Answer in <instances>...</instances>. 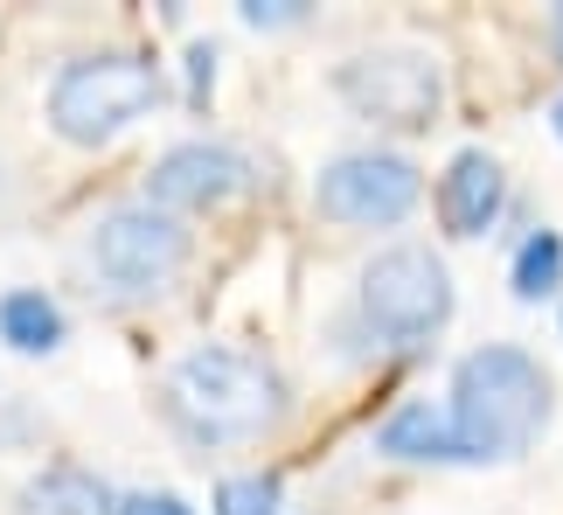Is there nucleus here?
Returning <instances> with one entry per match:
<instances>
[{
	"label": "nucleus",
	"mask_w": 563,
	"mask_h": 515,
	"mask_svg": "<svg viewBox=\"0 0 563 515\" xmlns=\"http://www.w3.org/2000/svg\"><path fill=\"white\" fill-rule=\"evenodd\" d=\"M445 412H452V446H460V460L508 467L543 439V425L556 412V391H550V370L529 349L487 341V349L460 355Z\"/></svg>",
	"instance_id": "f257e3e1"
},
{
	"label": "nucleus",
	"mask_w": 563,
	"mask_h": 515,
	"mask_svg": "<svg viewBox=\"0 0 563 515\" xmlns=\"http://www.w3.org/2000/svg\"><path fill=\"white\" fill-rule=\"evenodd\" d=\"M286 383L265 355L230 349V341H195L188 355L167 362L161 412L188 446H244L278 418Z\"/></svg>",
	"instance_id": "f03ea898"
},
{
	"label": "nucleus",
	"mask_w": 563,
	"mask_h": 515,
	"mask_svg": "<svg viewBox=\"0 0 563 515\" xmlns=\"http://www.w3.org/2000/svg\"><path fill=\"white\" fill-rule=\"evenodd\" d=\"M161 105V63L140 50H91L49 77V125L70 146H104Z\"/></svg>",
	"instance_id": "7ed1b4c3"
},
{
	"label": "nucleus",
	"mask_w": 563,
	"mask_h": 515,
	"mask_svg": "<svg viewBox=\"0 0 563 515\" xmlns=\"http://www.w3.org/2000/svg\"><path fill=\"white\" fill-rule=\"evenodd\" d=\"M188 223L175 217V209H161V202H119V209H104V217L91 223V238H84V265H91V278L112 299H154L167 293L181 278L188 265Z\"/></svg>",
	"instance_id": "20e7f679"
},
{
	"label": "nucleus",
	"mask_w": 563,
	"mask_h": 515,
	"mask_svg": "<svg viewBox=\"0 0 563 515\" xmlns=\"http://www.w3.org/2000/svg\"><path fill=\"white\" fill-rule=\"evenodd\" d=\"M355 314L389 349H424L452 320V272L424 244H389L355 278Z\"/></svg>",
	"instance_id": "39448f33"
},
{
	"label": "nucleus",
	"mask_w": 563,
	"mask_h": 515,
	"mask_svg": "<svg viewBox=\"0 0 563 515\" xmlns=\"http://www.w3.org/2000/svg\"><path fill=\"white\" fill-rule=\"evenodd\" d=\"M334 91L355 119L389 125V133H424L445 105V70L431 50L389 42V50H362L334 70Z\"/></svg>",
	"instance_id": "423d86ee"
},
{
	"label": "nucleus",
	"mask_w": 563,
	"mask_h": 515,
	"mask_svg": "<svg viewBox=\"0 0 563 515\" xmlns=\"http://www.w3.org/2000/svg\"><path fill=\"white\" fill-rule=\"evenodd\" d=\"M424 196L418 161L389 154V146H355V154H334L313 182V209L328 223L349 230H397Z\"/></svg>",
	"instance_id": "0eeeda50"
},
{
	"label": "nucleus",
	"mask_w": 563,
	"mask_h": 515,
	"mask_svg": "<svg viewBox=\"0 0 563 515\" xmlns=\"http://www.w3.org/2000/svg\"><path fill=\"white\" fill-rule=\"evenodd\" d=\"M251 188V161L223 140H181L146 167V202L161 209H223Z\"/></svg>",
	"instance_id": "6e6552de"
},
{
	"label": "nucleus",
	"mask_w": 563,
	"mask_h": 515,
	"mask_svg": "<svg viewBox=\"0 0 563 515\" xmlns=\"http://www.w3.org/2000/svg\"><path fill=\"white\" fill-rule=\"evenodd\" d=\"M501 209H508L501 161L481 154V146L452 154V167L439 175V223L452 230V238H487V230L501 223Z\"/></svg>",
	"instance_id": "1a4fd4ad"
},
{
	"label": "nucleus",
	"mask_w": 563,
	"mask_h": 515,
	"mask_svg": "<svg viewBox=\"0 0 563 515\" xmlns=\"http://www.w3.org/2000/svg\"><path fill=\"white\" fill-rule=\"evenodd\" d=\"M376 446L389 460H460V446H452V412L431 404V397L397 404V412L376 425Z\"/></svg>",
	"instance_id": "9d476101"
},
{
	"label": "nucleus",
	"mask_w": 563,
	"mask_h": 515,
	"mask_svg": "<svg viewBox=\"0 0 563 515\" xmlns=\"http://www.w3.org/2000/svg\"><path fill=\"white\" fill-rule=\"evenodd\" d=\"M21 508L29 515H119V495L91 474V467L56 460V467H42V474L21 487Z\"/></svg>",
	"instance_id": "9b49d317"
},
{
	"label": "nucleus",
	"mask_w": 563,
	"mask_h": 515,
	"mask_svg": "<svg viewBox=\"0 0 563 515\" xmlns=\"http://www.w3.org/2000/svg\"><path fill=\"white\" fill-rule=\"evenodd\" d=\"M0 341L14 355H56L70 341V320L42 286H14V293H0Z\"/></svg>",
	"instance_id": "f8f14e48"
},
{
	"label": "nucleus",
	"mask_w": 563,
	"mask_h": 515,
	"mask_svg": "<svg viewBox=\"0 0 563 515\" xmlns=\"http://www.w3.org/2000/svg\"><path fill=\"white\" fill-rule=\"evenodd\" d=\"M508 286H515V299H550L563 286V238L556 230H529L515 265H508Z\"/></svg>",
	"instance_id": "ddd939ff"
},
{
	"label": "nucleus",
	"mask_w": 563,
	"mask_h": 515,
	"mask_svg": "<svg viewBox=\"0 0 563 515\" xmlns=\"http://www.w3.org/2000/svg\"><path fill=\"white\" fill-rule=\"evenodd\" d=\"M209 508L216 515H278V474H223Z\"/></svg>",
	"instance_id": "4468645a"
},
{
	"label": "nucleus",
	"mask_w": 563,
	"mask_h": 515,
	"mask_svg": "<svg viewBox=\"0 0 563 515\" xmlns=\"http://www.w3.org/2000/svg\"><path fill=\"white\" fill-rule=\"evenodd\" d=\"M119 515H195V508L167 487H133V495H119Z\"/></svg>",
	"instance_id": "2eb2a0df"
},
{
	"label": "nucleus",
	"mask_w": 563,
	"mask_h": 515,
	"mask_svg": "<svg viewBox=\"0 0 563 515\" xmlns=\"http://www.w3.org/2000/svg\"><path fill=\"white\" fill-rule=\"evenodd\" d=\"M244 21L251 29H292V21H307V0H244Z\"/></svg>",
	"instance_id": "dca6fc26"
},
{
	"label": "nucleus",
	"mask_w": 563,
	"mask_h": 515,
	"mask_svg": "<svg viewBox=\"0 0 563 515\" xmlns=\"http://www.w3.org/2000/svg\"><path fill=\"white\" fill-rule=\"evenodd\" d=\"M209 91H216V42H195L188 50V98L209 105Z\"/></svg>",
	"instance_id": "f3484780"
},
{
	"label": "nucleus",
	"mask_w": 563,
	"mask_h": 515,
	"mask_svg": "<svg viewBox=\"0 0 563 515\" xmlns=\"http://www.w3.org/2000/svg\"><path fill=\"white\" fill-rule=\"evenodd\" d=\"M550 50H556V56H563V8H556V14H550Z\"/></svg>",
	"instance_id": "a211bd4d"
},
{
	"label": "nucleus",
	"mask_w": 563,
	"mask_h": 515,
	"mask_svg": "<svg viewBox=\"0 0 563 515\" xmlns=\"http://www.w3.org/2000/svg\"><path fill=\"white\" fill-rule=\"evenodd\" d=\"M550 119H556V133H563V98H556V112H550Z\"/></svg>",
	"instance_id": "6ab92c4d"
}]
</instances>
